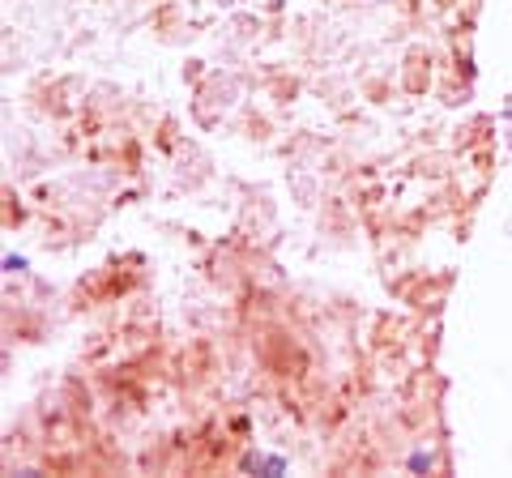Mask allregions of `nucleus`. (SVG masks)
I'll return each instance as SVG.
<instances>
[{
    "label": "nucleus",
    "instance_id": "obj_1",
    "mask_svg": "<svg viewBox=\"0 0 512 478\" xmlns=\"http://www.w3.org/2000/svg\"><path fill=\"white\" fill-rule=\"evenodd\" d=\"M248 470H269V474H282V470H286V461H278V457H248Z\"/></svg>",
    "mask_w": 512,
    "mask_h": 478
},
{
    "label": "nucleus",
    "instance_id": "obj_2",
    "mask_svg": "<svg viewBox=\"0 0 512 478\" xmlns=\"http://www.w3.org/2000/svg\"><path fill=\"white\" fill-rule=\"evenodd\" d=\"M5 269H13V274H18V269H26V261H22V257H5Z\"/></svg>",
    "mask_w": 512,
    "mask_h": 478
}]
</instances>
